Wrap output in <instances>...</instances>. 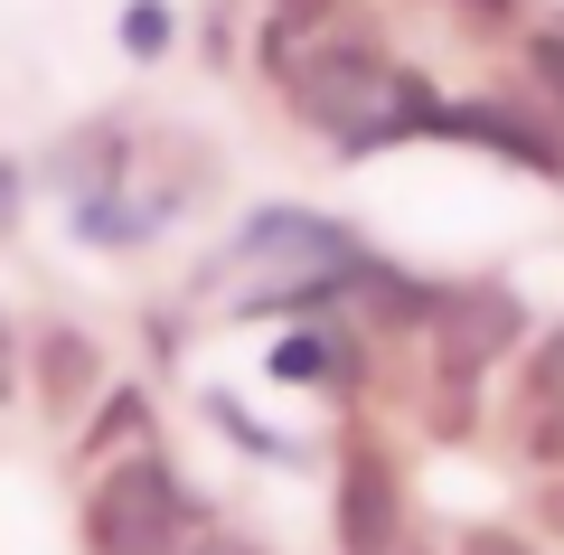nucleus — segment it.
<instances>
[{
	"mask_svg": "<svg viewBox=\"0 0 564 555\" xmlns=\"http://www.w3.org/2000/svg\"><path fill=\"white\" fill-rule=\"evenodd\" d=\"M292 104H302V122L339 132L348 151L414 141V132H433V122H443V104L423 95L414 66H395L386 47H367V39H321L302 66H292Z\"/></svg>",
	"mask_w": 564,
	"mask_h": 555,
	"instance_id": "1",
	"label": "nucleus"
},
{
	"mask_svg": "<svg viewBox=\"0 0 564 555\" xmlns=\"http://www.w3.org/2000/svg\"><path fill=\"white\" fill-rule=\"evenodd\" d=\"M188 527V490L161 452H122L85 499V555H170Z\"/></svg>",
	"mask_w": 564,
	"mask_h": 555,
	"instance_id": "2",
	"label": "nucleus"
},
{
	"mask_svg": "<svg viewBox=\"0 0 564 555\" xmlns=\"http://www.w3.org/2000/svg\"><path fill=\"white\" fill-rule=\"evenodd\" d=\"M433 339H443V377L470 386L480 367H499V357L527 339V311H518L508 282H462V292L433 301Z\"/></svg>",
	"mask_w": 564,
	"mask_h": 555,
	"instance_id": "3",
	"label": "nucleus"
},
{
	"mask_svg": "<svg viewBox=\"0 0 564 555\" xmlns=\"http://www.w3.org/2000/svg\"><path fill=\"white\" fill-rule=\"evenodd\" d=\"M395 527H404V490L386 471V452L358 434L339 452V546L348 555H395Z\"/></svg>",
	"mask_w": 564,
	"mask_h": 555,
	"instance_id": "4",
	"label": "nucleus"
},
{
	"mask_svg": "<svg viewBox=\"0 0 564 555\" xmlns=\"http://www.w3.org/2000/svg\"><path fill=\"white\" fill-rule=\"evenodd\" d=\"M518 424H527V452H536V461H564V330H545L536 357H527Z\"/></svg>",
	"mask_w": 564,
	"mask_h": 555,
	"instance_id": "5",
	"label": "nucleus"
},
{
	"mask_svg": "<svg viewBox=\"0 0 564 555\" xmlns=\"http://www.w3.org/2000/svg\"><path fill=\"white\" fill-rule=\"evenodd\" d=\"M433 132H452V141H489V151H508V160H527V170H564V151L555 141L536 132V122H518V114H499V104H452L443 122H433Z\"/></svg>",
	"mask_w": 564,
	"mask_h": 555,
	"instance_id": "6",
	"label": "nucleus"
},
{
	"mask_svg": "<svg viewBox=\"0 0 564 555\" xmlns=\"http://www.w3.org/2000/svg\"><path fill=\"white\" fill-rule=\"evenodd\" d=\"M273 377L282 386H339L348 396V386H358V349H348L339 330H292L273 349Z\"/></svg>",
	"mask_w": 564,
	"mask_h": 555,
	"instance_id": "7",
	"label": "nucleus"
},
{
	"mask_svg": "<svg viewBox=\"0 0 564 555\" xmlns=\"http://www.w3.org/2000/svg\"><path fill=\"white\" fill-rule=\"evenodd\" d=\"M95 357H104V349H95L85 330H47V339H39V386H47V415H76V405L95 396V377H104Z\"/></svg>",
	"mask_w": 564,
	"mask_h": 555,
	"instance_id": "8",
	"label": "nucleus"
},
{
	"mask_svg": "<svg viewBox=\"0 0 564 555\" xmlns=\"http://www.w3.org/2000/svg\"><path fill=\"white\" fill-rule=\"evenodd\" d=\"M527 66H536V85L564 104V29H536V39H527Z\"/></svg>",
	"mask_w": 564,
	"mask_h": 555,
	"instance_id": "9",
	"label": "nucleus"
},
{
	"mask_svg": "<svg viewBox=\"0 0 564 555\" xmlns=\"http://www.w3.org/2000/svg\"><path fill=\"white\" fill-rule=\"evenodd\" d=\"M122 39H132L141 57H151V47H170V10H151V0H141V10H122Z\"/></svg>",
	"mask_w": 564,
	"mask_h": 555,
	"instance_id": "10",
	"label": "nucleus"
},
{
	"mask_svg": "<svg viewBox=\"0 0 564 555\" xmlns=\"http://www.w3.org/2000/svg\"><path fill=\"white\" fill-rule=\"evenodd\" d=\"M132 434H141V405H132V396H113V405H104V424H95L85 442H132Z\"/></svg>",
	"mask_w": 564,
	"mask_h": 555,
	"instance_id": "11",
	"label": "nucleus"
},
{
	"mask_svg": "<svg viewBox=\"0 0 564 555\" xmlns=\"http://www.w3.org/2000/svg\"><path fill=\"white\" fill-rule=\"evenodd\" d=\"M462 555H536V546H527V536H508V527H470Z\"/></svg>",
	"mask_w": 564,
	"mask_h": 555,
	"instance_id": "12",
	"label": "nucleus"
},
{
	"mask_svg": "<svg viewBox=\"0 0 564 555\" xmlns=\"http://www.w3.org/2000/svg\"><path fill=\"white\" fill-rule=\"evenodd\" d=\"M10 386H20V330L0 320V405H10Z\"/></svg>",
	"mask_w": 564,
	"mask_h": 555,
	"instance_id": "13",
	"label": "nucleus"
},
{
	"mask_svg": "<svg viewBox=\"0 0 564 555\" xmlns=\"http://www.w3.org/2000/svg\"><path fill=\"white\" fill-rule=\"evenodd\" d=\"M329 10H339V0H282V39H292L302 20H329Z\"/></svg>",
	"mask_w": 564,
	"mask_h": 555,
	"instance_id": "14",
	"label": "nucleus"
},
{
	"mask_svg": "<svg viewBox=\"0 0 564 555\" xmlns=\"http://www.w3.org/2000/svg\"><path fill=\"white\" fill-rule=\"evenodd\" d=\"M536 517H545V527L564 536V480H545V499H536Z\"/></svg>",
	"mask_w": 564,
	"mask_h": 555,
	"instance_id": "15",
	"label": "nucleus"
},
{
	"mask_svg": "<svg viewBox=\"0 0 564 555\" xmlns=\"http://www.w3.org/2000/svg\"><path fill=\"white\" fill-rule=\"evenodd\" d=\"M20 217V170H10V160H0V226Z\"/></svg>",
	"mask_w": 564,
	"mask_h": 555,
	"instance_id": "16",
	"label": "nucleus"
},
{
	"mask_svg": "<svg viewBox=\"0 0 564 555\" xmlns=\"http://www.w3.org/2000/svg\"><path fill=\"white\" fill-rule=\"evenodd\" d=\"M188 555H263V546H245V536H198Z\"/></svg>",
	"mask_w": 564,
	"mask_h": 555,
	"instance_id": "17",
	"label": "nucleus"
}]
</instances>
